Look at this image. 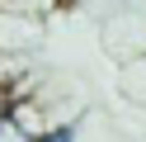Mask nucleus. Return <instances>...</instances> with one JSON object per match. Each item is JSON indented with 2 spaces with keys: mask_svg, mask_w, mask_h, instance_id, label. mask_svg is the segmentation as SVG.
Listing matches in <instances>:
<instances>
[{
  "mask_svg": "<svg viewBox=\"0 0 146 142\" xmlns=\"http://www.w3.org/2000/svg\"><path fill=\"white\" fill-rule=\"evenodd\" d=\"M76 137H80V128H76V123H66V118H61V123H52V128L42 133L38 142H76Z\"/></svg>",
  "mask_w": 146,
  "mask_h": 142,
  "instance_id": "nucleus-1",
  "label": "nucleus"
},
{
  "mask_svg": "<svg viewBox=\"0 0 146 142\" xmlns=\"http://www.w3.org/2000/svg\"><path fill=\"white\" fill-rule=\"evenodd\" d=\"M5 95H10V85H5V71H0V104H5Z\"/></svg>",
  "mask_w": 146,
  "mask_h": 142,
  "instance_id": "nucleus-2",
  "label": "nucleus"
}]
</instances>
